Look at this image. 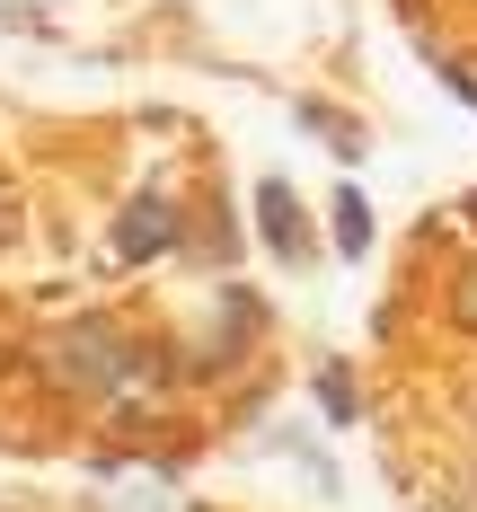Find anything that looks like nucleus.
I'll use <instances>...</instances> for the list:
<instances>
[{"label":"nucleus","instance_id":"f257e3e1","mask_svg":"<svg viewBox=\"0 0 477 512\" xmlns=\"http://www.w3.org/2000/svg\"><path fill=\"white\" fill-rule=\"evenodd\" d=\"M36 371H45L62 398H115L142 354H133V336L124 327H106V318H71V327H53L45 345H36Z\"/></svg>","mask_w":477,"mask_h":512},{"label":"nucleus","instance_id":"f03ea898","mask_svg":"<svg viewBox=\"0 0 477 512\" xmlns=\"http://www.w3.org/2000/svg\"><path fill=\"white\" fill-rule=\"evenodd\" d=\"M168 248H177V212L159 204V195H133L124 221H115V256H124V265H151V256H168Z\"/></svg>","mask_w":477,"mask_h":512},{"label":"nucleus","instance_id":"7ed1b4c3","mask_svg":"<svg viewBox=\"0 0 477 512\" xmlns=\"http://www.w3.org/2000/svg\"><path fill=\"white\" fill-rule=\"evenodd\" d=\"M257 230H265V248L283 256V265H292V256H310V230H301V204H292V186H283V177H265V186H257Z\"/></svg>","mask_w":477,"mask_h":512},{"label":"nucleus","instance_id":"20e7f679","mask_svg":"<svg viewBox=\"0 0 477 512\" xmlns=\"http://www.w3.org/2000/svg\"><path fill=\"white\" fill-rule=\"evenodd\" d=\"M327 221H336V230H327V239H336V256H363V248H371V204L354 195V186L336 195V212H327Z\"/></svg>","mask_w":477,"mask_h":512},{"label":"nucleus","instance_id":"39448f33","mask_svg":"<svg viewBox=\"0 0 477 512\" xmlns=\"http://www.w3.org/2000/svg\"><path fill=\"white\" fill-rule=\"evenodd\" d=\"M451 327H460V336H477V256L451 274Z\"/></svg>","mask_w":477,"mask_h":512},{"label":"nucleus","instance_id":"423d86ee","mask_svg":"<svg viewBox=\"0 0 477 512\" xmlns=\"http://www.w3.org/2000/svg\"><path fill=\"white\" fill-rule=\"evenodd\" d=\"M318 407H327V415H336V424H345V415L363 407V398L345 389V371H318Z\"/></svg>","mask_w":477,"mask_h":512},{"label":"nucleus","instance_id":"0eeeda50","mask_svg":"<svg viewBox=\"0 0 477 512\" xmlns=\"http://www.w3.org/2000/svg\"><path fill=\"white\" fill-rule=\"evenodd\" d=\"M9 239H18V195L0 186V248H9Z\"/></svg>","mask_w":477,"mask_h":512},{"label":"nucleus","instance_id":"6e6552de","mask_svg":"<svg viewBox=\"0 0 477 512\" xmlns=\"http://www.w3.org/2000/svg\"><path fill=\"white\" fill-rule=\"evenodd\" d=\"M469 221H477V186H469Z\"/></svg>","mask_w":477,"mask_h":512}]
</instances>
